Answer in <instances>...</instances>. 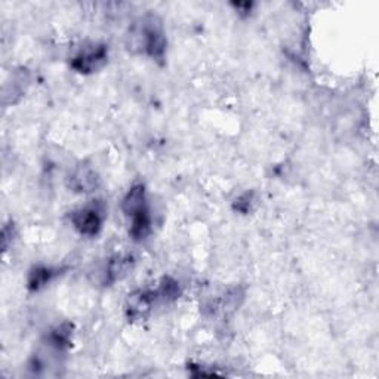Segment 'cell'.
<instances>
[{"mask_svg": "<svg viewBox=\"0 0 379 379\" xmlns=\"http://www.w3.org/2000/svg\"><path fill=\"white\" fill-rule=\"evenodd\" d=\"M151 230V218H150V210L145 209L140 214H136L135 217L131 218V236L135 240H144Z\"/></svg>", "mask_w": 379, "mask_h": 379, "instance_id": "cell-8", "label": "cell"}, {"mask_svg": "<svg viewBox=\"0 0 379 379\" xmlns=\"http://www.w3.org/2000/svg\"><path fill=\"white\" fill-rule=\"evenodd\" d=\"M73 225L80 234L94 237L102 229L104 221V209L100 203H90L85 207H80L73 212L71 215Z\"/></svg>", "mask_w": 379, "mask_h": 379, "instance_id": "cell-2", "label": "cell"}, {"mask_svg": "<svg viewBox=\"0 0 379 379\" xmlns=\"http://www.w3.org/2000/svg\"><path fill=\"white\" fill-rule=\"evenodd\" d=\"M131 47L140 48L147 55L162 59L166 49V39L162 32V25L155 17H147L131 35Z\"/></svg>", "mask_w": 379, "mask_h": 379, "instance_id": "cell-1", "label": "cell"}, {"mask_svg": "<svg viewBox=\"0 0 379 379\" xmlns=\"http://www.w3.org/2000/svg\"><path fill=\"white\" fill-rule=\"evenodd\" d=\"M107 48L100 43H92L90 47L80 49L71 59V67L79 73H94L107 63Z\"/></svg>", "mask_w": 379, "mask_h": 379, "instance_id": "cell-3", "label": "cell"}, {"mask_svg": "<svg viewBox=\"0 0 379 379\" xmlns=\"http://www.w3.org/2000/svg\"><path fill=\"white\" fill-rule=\"evenodd\" d=\"M70 338H71V326L66 323L58 326L51 332L49 342L52 347L56 348V350H63V348L70 345Z\"/></svg>", "mask_w": 379, "mask_h": 379, "instance_id": "cell-11", "label": "cell"}, {"mask_svg": "<svg viewBox=\"0 0 379 379\" xmlns=\"http://www.w3.org/2000/svg\"><path fill=\"white\" fill-rule=\"evenodd\" d=\"M157 301L155 291H136L129 295L126 302V314L131 322H140L148 315Z\"/></svg>", "mask_w": 379, "mask_h": 379, "instance_id": "cell-5", "label": "cell"}, {"mask_svg": "<svg viewBox=\"0 0 379 379\" xmlns=\"http://www.w3.org/2000/svg\"><path fill=\"white\" fill-rule=\"evenodd\" d=\"M67 186L74 193H92L100 187V175L88 164H79L67 178Z\"/></svg>", "mask_w": 379, "mask_h": 379, "instance_id": "cell-4", "label": "cell"}, {"mask_svg": "<svg viewBox=\"0 0 379 379\" xmlns=\"http://www.w3.org/2000/svg\"><path fill=\"white\" fill-rule=\"evenodd\" d=\"M122 209L124 214L131 219L140 212L148 209L147 206V197H145V187L143 184L133 186L128 194L125 195V199L122 202Z\"/></svg>", "mask_w": 379, "mask_h": 379, "instance_id": "cell-7", "label": "cell"}, {"mask_svg": "<svg viewBox=\"0 0 379 379\" xmlns=\"http://www.w3.org/2000/svg\"><path fill=\"white\" fill-rule=\"evenodd\" d=\"M133 256L132 255H116L105 268V283L113 284L125 279L133 268Z\"/></svg>", "mask_w": 379, "mask_h": 379, "instance_id": "cell-6", "label": "cell"}, {"mask_svg": "<svg viewBox=\"0 0 379 379\" xmlns=\"http://www.w3.org/2000/svg\"><path fill=\"white\" fill-rule=\"evenodd\" d=\"M256 205V195L253 191H246L243 194H240L237 199L234 200L233 207L240 212V214H249V212L253 210Z\"/></svg>", "mask_w": 379, "mask_h": 379, "instance_id": "cell-12", "label": "cell"}, {"mask_svg": "<svg viewBox=\"0 0 379 379\" xmlns=\"http://www.w3.org/2000/svg\"><path fill=\"white\" fill-rule=\"evenodd\" d=\"M157 301H174L179 296L181 289L178 282H175L171 277H164L160 283V286L155 291Z\"/></svg>", "mask_w": 379, "mask_h": 379, "instance_id": "cell-10", "label": "cell"}, {"mask_svg": "<svg viewBox=\"0 0 379 379\" xmlns=\"http://www.w3.org/2000/svg\"><path fill=\"white\" fill-rule=\"evenodd\" d=\"M55 276V270L48 267H35L28 275V287L32 291H39L43 286H47Z\"/></svg>", "mask_w": 379, "mask_h": 379, "instance_id": "cell-9", "label": "cell"}]
</instances>
